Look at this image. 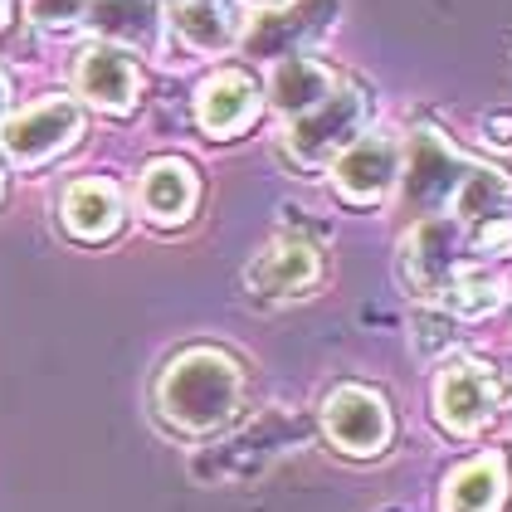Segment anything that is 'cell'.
<instances>
[{
	"label": "cell",
	"instance_id": "cell-1",
	"mask_svg": "<svg viewBox=\"0 0 512 512\" xmlns=\"http://www.w3.org/2000/svg\"><path fill=\"white\" fill-rule=\"evenodd\" d=\"M239 395H244V371L230 352L220 347H191L181 352L157 381V405L176 430H220L235 420Z\"/></svg>",
	"mask_w": 512,
	"mask_h": 512
},
{
	"label": "cell",
	"instance_id": "cell-2",
	"mask_svg": "<svg viewBox=\"0 0 512 512\" xmlns=\"http://www.w3.org/2000/svg\"><path fill=\"white\" fill-rule=\"evenodd\" d=\"M469 161L459 157L439 132L420 127L410 137V152H405V210H415L420 220L425 215H449V200L459 191Z\"/></svg>",
	"mask_w": 512,
	"mask_h": 512
},
{
	"label": "cell",
	"instance_id": "cell-3",
	"mask_svg": "<svg viewBox=\"0 0 512 512\" xmlns=\"http://www.w3.org/2000/svg\"><path fill=\"white\" fill-rule=\"evenodd\" d=\"M400 264H405V278L415 293L425 298H439L444 283L469 264V249H464V225L454 215H425L405 244H400Z\"/></svg>",
	"mask_w": 512,
	"mask_h": 512
},
{
	"label": "cell",
	"instance_id": "cell-4",
	"mask_svg": "<svg viewBox=\"0 0 512 512\" xmlns=\"http://www.w3.org/2000/svg\"><path fill=\"white\" fill-rule=\"evenodd\" d=\"M361 122H366V98L352 93V88H332L317 108L293 118L288 147H293L298 161L322 166V161H332L342 147H352L356 137H361Z\"/></svg>",
	"mask_w": 512,
	"mask_h": 512
},
{
	"label": "cell",
	"instance_id": "cell-5",
	"mask_svg": "<svg viewBox=\"0 0 512 512\" xmlns=\"http://www.w3.org/2000/svg\"><path fill=\"white\" fill-rule=\"evenodd\" d=\"M322 420H327V434L342 454H381L391 444V410L386 400L366 386H337V391L322 400Z\"/></svg>",
	"mask_w": 512,
	"mask_h": 512
},
{
	"label": "cell",
	"instance_id": "cell-6",
	"mask_svg": "<svg viewBox=\"0 0 512 512\" xmlns=\"http://www.w3.org/2000/svg\"><path fill=\"white\" fill-rule=\"evenodd\" d=\"M79 132H83L79 108H74L69 98H49L40 108H25L20 118L5 122L0 147H5V157H15L20 166H40V161H49L54 152L74 147Z\"/></svg>",
	"mask_w": 512,
	"mask_h": 512
},
{
	"label": "cell",
	"instance_id": "cell-7",
	"mask_svg": "<svg viewBox=\"0 0 512 512\" xmlns=\"http://www.w3.org/2000/svg\"><path fill=\"white\" fill-rule=\"evenodd\" d=\"M434 410L444 420V430L473 434L488 425V415L498 410V381L488 366H449L434 386Z\"/></svg>",
	"mask_w": 512,
	"mask_h": 512
},
{
	"label": "cell",
	"instance_id": "cell-8",
	"mask_svg": "<svg viewBox=\"0 0 512 512\" xmlns=\"http://www.w3.org/2000/svg\"><path fill=\"white\" fill-rule=\"evenodd\" d=\"M332 176H337V191L356 200V205L381 200L386 186L400 176V147L391 137H356L352 147L337 152V171Z\"/></svg>",
	"mask_w": 512,
	"mask_h": 512
},
{
	"label": "cell",
	"instance_id": "cell-9",
	"mask_svg": "<svg viewBox=\"0 0 512 512\" xmlns=\"http://www.w3.org/2000/svg\"><path fill=\"white\" fill-rule=\"evenodd\" d=\"M259 113V88L249 74H239V69H220L215 79L200 83L196 93V118L200 127L210 132V137H235L244 132L249 122Z\"/></svg>",
	"mask_w": 512,
	"mask_h": 512
},
{
	"label": "cell",
	"instance_id": "cell-10",
	"mask_svg": "<svg viewBox=\"0 0 512 512\" xmlns=\"http://www.w3.org/2000/svg\"><path fill=\"white\" fill-rule=\"evenodd\" d=\"M79 88L88 103H98L108 113H127L142 93V74H137L132 54H122L113 44H93L79 59Z\"/></svg>",
	"mask_w": 512,
	"mask_h": 512
},
{
	"label": "cell",
	"instance_id": "cell-11",
	"mask_svg": "<svg viewBox=\"0 0 512 512\" xmlns=\"http://www.w3.org/2000/svg\"><path fill=\"white\" fill-rule=\"evenodd\" d=\"M337 15V0H298L293 10H278V15H264L254 30H249V49L264 54V59H288L298 44L317 40Z\"/></svg>",
	"mask_w": 512,
	"mask_h": 512
},
{
	"label": "cell",
	"instance_id": "cell-12",
	"mask_svg": "<svg viewBox=\"0 0 512 512\" xmlns=\"http://www.w3.org/2000/svg\"><path fill=\"white\" fill-rule=\"evenodd\" d=\"M317 283V254L303 239H278L249 264V293L259 298H298Z\"/></svg>",
	"mask_w": 512,
	"mask_h": 512
},
{
	"label": "cell",
	"instance_id": "cell-13",
	"mask_svg": "<svg viewBox=\"0 0 512 512\" xmlns=\"http://www.w3.org/2000/svg\"><path fill=\"white\" fill-rule=\"evenodd\" d=\"M508 498V464L503 454H478L464 469H454L444 478V512H498Z\"/></svg>",
	"mask_w": 512,
	"mask_h": 512
},
{
	"label": "cell",
	"instance_id": "cell-14",
	"mask_svg": "<svg viewBox=\"0 0 512 512\" xmlns=\"http://www.w3.org/2000/svg\"><path fill=\"white\" fill-rule=\"evenodd\" d=\"M142 210L157 225H181L196 210V171L186 161H152L142 176Z\"/></svg>",
	"mask_w": 512,
	"mask_h": 512
},
{
	"label": "cell",
	"instance_id": "cell-15",
	"mask_svg": "<svg viewBox=\"0 0 512 512\" xmlns=\"http://www.w3.org/2000/svg\"><path fill=\"white\" fill-rule=\"evenodd\" d=\"M88 25L103 35V40L132 44V49H152L161 30L157 0H88L83 5Z\"/></svg>",
	"mask_w": 512,
	"mask_h": 512
},
{
	"label": "cell",
	"instance_id": "cell-16",
	"mask_svg": "<svg viewBox=\"0 0 512 512\" xmlns=\"http://www.w3.org/2000/svg\"><path fill=\"white\" fill-rule=\"evenodd\" d=\"M64 225L79 239H108L122 225V196L113 181H74L64 196Z\"/></svg>",
	"mask_w": 512,
	"mask_h": 512
},
{
	"label": "cell",
	"instance_id": "cell-17",
	"mask_svg": "<svg viewBox=\"0 0 512 512\" xmlns=\"http://www.w3.org/2000/svg\"><path fill=\"white\" fill-rule=\"evenodd\" d=\"M449 215L469 230V225H483V220H498V215H512V181L493 166H473L464 171L459 191L449 200Z\"/></svg>",
	"mask_w": 512,
	"mask_h": 512
},
{
	"label": "cell",
	"instance_id": "cell-18",
	"mask_svg": "<svg viewBox=\"0 0 512 512\" xmlns=\"http://www.w3.org/2000/svg\"><path fill=\"white\" fill-rule=\"evenodd\" d=\"M171 15H176L181 40L200 49V54H225L239 35L230 0H171Z\"/></svg>",
	"mask_w": 512,
	"mask_h": 512
},
{
	"label": "cell",
	"instance_id": "cell-19",
	"mask_svg": "<svg viewBox=\"0 0 512 512\" xmlns=\"http://www.w3.org/2000/svg\"><path fill=\"white\" fill-rule=\"evenodd\" d=\"M327 93H332V79H327V69H322V64H313V59H298V54L278 59L274 83H269V98H274L278 113L298 118V113L317 108Z\"/></svg>",
	"mask_w": 512,
	"mask_h": 512
},
{
	"label": "cell",
	"instance_id": "cell-20",
	"mask_svg": "<svg viewBox=\"0 0 512 512\" xmlns=\"http://www.w3.org/2000/svg\"><path fill=\"white\" fill-rule=\"evenodd\" d=\"M498 298H503L498 278L473 274L469 264H464L459 274L449 278V283H444V293H439V303H444L449 313H459V317H483V313H493V308H498Z\"/></svg>",
	"mask_w": 512,
	"mask_h": 512
},
{
	"label": "cell",
	"instance_id": "cell-21",
	"mask_svg": "<svg viewBox=\"0 0 512 512\" xmlns=\"http://www.w3.org/2000/svg\"><path fill=\"white\" fill-rule=\"evenodd\" d=\"M83 5L88 0H30V20L44 30H69L83 20Z\"/></svg>",
	"mask_w": 512,
	"mask_h": 512
},
{
	"label": "cell",
	"instance_id": "cell-22",
	"mask_svg": "<svg viewBox=\"0 0 512 512\" xmlns=\"http://www.w3.org/2000/svg\"><path fill=\"white\" fill-rule=\"evenodd\" d=\"M5 98H10V88H5V74H0V113H5Z\"/></svg>",
	"mask_w": 512,
	"mask_h": 512
},
{
	"label": "cell",
	"instance_id": "cell-23",
	"mask_svg": "<svg viewBox=\"0 0 512 512\" xmlns=\"http://www.w3.org/2000/svg\"><path fill=\"white\" fill-rule=\"evenodd\" d=\"M0 191H5V147H0Z\"/></svg>",
	"mask_w": 512,
	"mask_h": 512
},
{
	"label": "cell",
	"instance_id": "cell-24",
	"mask_svg": "<svg viewBox=\"0 0 512 512\" xmlns=\"http://www.w3.org/2000/svg\"><path fill=\"white\" fill-rule=\"evenodd\" d=\"M5 10H10V0H0V25H5Z\"/></svg>",
	"mask_w": 512,
	"mask_h": 512
},
{
	"label": "cell",
	"instance_id": "cell-25",
	"mask_svg": "<svg viewBox=\"0 0 512 512\" xmlns=\"http://www.w3.org/2000/svg\"><path fill=\"white\" fill-rule=\"evenodd\" d=\"M259 5H278V0H259Z\"/></svg>",
	"mask_w": 512,
	"mask_h": 512
}]
</instances>
